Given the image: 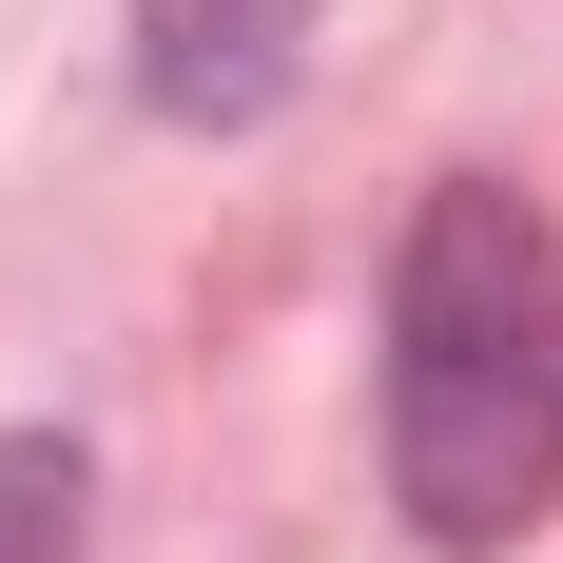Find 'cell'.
<instances>
[{
	"instance_id": "6da1fadb",
	"label": "cell",
	"mask_w": 563,
	"mask_h": 563,
	"mask_svg": "<svg viewBox=\"0 0 563 563\" xmlns=\"http://www.w3.org/2000/svg\"><path fill=\"white\" fill-rule=\"evenodd\" d=\"M389 486L448 563H506L563 506V253L506 175H428L389 253Z\"/></svg>"
},
{
	"instance_id": "7a4b0ae2",
	"label": "cell",
	"mask_w": 563,
	"mask_h": 563,
	"mask_svg": "<svg viewBox=\"0 0 563 563\" xmlns=\"http://www.w3.org/2000/svg\"><path fill=\"white\" fill-rule=\"evenodd\" d=\"M311 20L331 0H136V98L195 117V136H253L311 78Z\"/></svg>"
},
{
	"instance_id": "3957f363",
	"label": "cell",
	"mask_w": 563,
	"mask_h": 563,
	"mask_svg": "<svg viewBox=\"0 0 563 563\" xmlns=\"http://www.w3.org/2000/svg\"><path fill=\"white\" fill-rule=\"evenodd\" d=\"M78 506H98V466L58 428H0V563H78Z\"/></svg>"
}]
</instances>
